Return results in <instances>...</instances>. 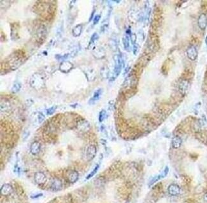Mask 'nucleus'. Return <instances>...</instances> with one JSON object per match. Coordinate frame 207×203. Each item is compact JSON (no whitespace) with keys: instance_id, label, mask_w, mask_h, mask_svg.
<instances>
[{"instance_id":"21","label":"nucleus","mask_w":207,"mask_h":203,"mask_svg":"<svg viewBox=\"0 0 207 203\" xmlns=\"http://www.w3.org/2000/svg\"><path fill=\"white\" fill-rule=\"evenodd\" d=\"M106 116V112L105 110H102L99 113V122H102L103 120L105 119Z\"/></svg>"},{"instance_id":"8","label":"nucleus","mask_w":207,"mask_h":203,"mask_svg":"<svg viewBox=\"0 0 207 203\" xmlns=\"http://www.w3.org/2000/svg\"><path fill=\"white\" fill-rule=\"evenodd\" d=\"M79 177V174L77 171L75 170H69L67 173V178L68 181L71 183H74L78 180Z\"/></svg>"},{"instance_id":"26","label":"nucleus","mask_w":207,"mask_h":203,"mask_svg":"<svg viewBox=\"0 0 207 203\" xmlns=\"http://www.w3.org/2000/svg\"><path fill=\"white\" fill-rule=\"evenodd\" d=\"M42 196H43L42 193H38V194H36V195H34V196H31V198H32V199H37V198H40V197Z\"/></svg>"},{"instance_id":"24","label":"nucleus","mask_w":207,"mask_h":203,"mask_svg":"<svg viewBox=\"0 0 207 203\" xmlns=\"http://www.w3.org/2000/svg\"><path fill=\"white\" fill-rule=\"evenodd\" d=\"M100 19H101V16H100L99 15H97V16H96L95 17H94V21H93L94 24L96 25V24H97V23L99 21Z\"/></svg>"},{"instance_id":"2","label":"nucleus","mask_w":207,"mask_h":203,"mask_svg":"<svg viewBox=\"0 0 207 203\" xmlns=\"http://www.w3.org/2000/svg\"><path fill=\"white\" fill-rule=\"evenodd\" d=\"M187 55L189 60L195 61L198 57V51L194 45H192L189 47L187 49Z\"/></svg>"},{"instance_id":"4","label":"nucleus","mask_w":207,"mask_h":203,"mask_svg":"<svg viewBox=\"0 0 207 203\" xmlns=\"http://www.w3.org/2000/svg\"><path fill=\"white\" fill-rule=\"evenodd\" d=\"M168 192L171 196H177L181 192V189L178 185L171 184L168 188Z\"/></svg>"},{"instance_id":"3","label":"nucleus","mask_w":207,"mask_h":203,"mask_svg":"<svg viewBox=\"0 0 207 203\" xmlns=\"http://www.w3.org/2000/svg\"><path fill=\"white\" fill-rule=\"evenodd\" d=\"M189 88V82L187 80L184 79L180 81L179 85V90L180 93L182 95H185L187 93Z\"/></svg>"},{"instance_id":"16","label":"nucleus","mask_w":207,"mask_h":203,"mask_svg":"<svg viewBox=\"0 0 207 203\" xmlns=\"http://www.w3.org/2000/svg\"><path fill=\"white\" fill-rule=\"evenodd\" d=\"M90 128V125L86 121H83L78 125V129L82 131H87Z\"/></svg>"},{"instance_id":"27","label":"nucleus","mask_w":207,"mask_h":203,"mask_svg":"<svg viewBox=\"0 0 207 203\" xmlns=\"http://www.w3.org/2000/svg\"><path fill=\"white\" fill-rule=\"evenodd\" d=\"M203 200L205 203H207V192L205 193V195L203 196Z\"/></svg>"},{"instance_id":"25","label":"nucleus","mask_w":207,"mask_h":203,"mask_svg":"<svg viewBox=\"0 0 207 203\" xmlns=\"http://www.w3.org/2000/svg\"><path fill=\"white\" fill-rule=\"evenodd\" d=\"M97 39H98V35H97V33H94L93 35V36L91 37V42H94V41L96 40Z\"/></svg>"},{"instance_id":"10","label":"nucleus","mask_w":207,"mask_h":203,"mask_svg":"<svg viewBox=\"0 0 207 203\" xmlns=\"http://www.w3.org/2000/svg\"><path fill=\"white\" fill-rule=\"evenodd\" d=\"M73 64L70 61H63L60 66V69L61 72L67 73L73 69Z\"/></svg>"},{"instance_id":"20","label":"nucleus","mask_w":207,"mask_h":203,"mask_svg":"<svg viewBox=\"0 0 207 203\" xmlns=\"http://www.w3.org/2000/svg\"><path fill=\"white\" fill-rule=\"evenodd\" d=\"M99 168V164H97L96 166L95 167H94V169L93 170V171L91 172L90 173V174L87 176L86 179H89L90 178L93 177V176H94V175H95V174H96V173H97V170H98Z\"/></svg>"},{"instance_id":"6","label":"nucleus","mask_w":207,"mask_h":203,"mask_svg":"<svg viewBox=\"0 0 207 203\" xmlns=\"http://www.w3.org/2000/svg\"><path fill=\"white\" fill-rule=\"evenodd\" d=\"M198 24L202 30H205L207 26V16L205 14H202L198 17Z\"/></svg>"},{"instance_id":"9","label":"nucleus","mask_w":207,"mask_h":203,"mask_svg":"<svg viewBox=\"0 0 207 203\" xmlns=\"http://www.w3.org/2000/svg\"><path fill=\"white\" fill-rule=\"evenodd\" d=\"M62 187H63V184L60 179L55 178L53 179L51 183V189L53 191L57 192V191L61 190Z\"/></svg>"},{"instance_id":"12","label":"nucleus","mask_w":207,"mask_h":203,"mask_svg":"<svg viewBox=\"0 0 207 203\" xmlns=\"http://www.w3.org/2000/svg\"><path fill=\"white\" fill-rule=\"evenodd\" d=\"M13 188L10 184L6 183L1 187V194L2 196H8L12 192Z\"/></svg>"},{"instance_id":"15","label":"nucleus","mask_w":207,"mask_h":203,"mask_svg":"<svg viewBox=\"0 0 207 203\" xmlns=\"http://www.w3.org/2000/svg\"><path fill=\"white\" fill-rule=\"evenodd\" d=\"M164 178V177L163 176V175H162V173H161V174H159V175H157V176H154V177L150 180L149 183V187L152 186V185H153L155 183H156L157 181H159V180H160V179H162V178Z\"/></svg>"},{"instance_id":"13","label":"nucleus","mask_w":207,"mask_h":203,"mask_svg":"<svg viewBox=\"0 0 207 203\" xmlns=\"http://www.w3.org/2000/svg\"><path fill=\"white\" fill-rule=\"evenodd\" d=\"M103 93V90L102 89H99L96 90L95 92L94 93L93 97L92 98L90 99L89 102V104H94V103H96V102H97L98 100L100 98V96H101Z\"/></svg>"},{"instance_id":"18","label":"nucleus","mask_w":207,"mask_h":203,"mask_svg":"<svg viewBox=\"0 0 207 203\" xmlns=\"http://www.w3.org/2000/svg\"><path fill=\"white\" fill-rule=\"evenodd\" d=\"M20 88H21V84L19 82H16L14 84L12 88V92L14 93H16L19 92Z\"/></svg>"},{"instance_id":"7","label":"nucleus","mask_w":207,"mask_h":203,"mask_svg":"<svg viewBox=\"0 0 207 203\" xmlns=\"http://www.w3.org/2000/svg\"><path fill=\"white\" fill-rule=\"evenodd\" d=\"M34 181L38 185H43L47 181V176L42 172H37L34 174Z\"/></svg>"},{"instance_id":"1","label":"nucleus","mask_w":207,"mask_h":203,"mask_svg":"<svg viewBox=\"0 0 207 203\" xmlns=\"http://www.w3.org/2000/svg\"><path fill=\"white\" fill-rule=\"evenodd\" d=\"M96 146L93 145H91L87 147L85 152V157L87 160H92L95 157L96 155Z\"/></svg>"},{"instance_id":"11","label":"nucleus","mask_w":207,"mask_h":203,"mask_svg":"<svg viewBox=\"0 0 207 203\" xmlns=\"http://www.w3.org/2000/svg\"><path fill=\"white\" fill-rule=\"evenodd\" d=\"M41 149V145L38 141L32 143L30 147V151L33 155H37L39 153Z\"/></svg>"},{"instance_id":"14","label":"nucleus","mask_w":207,"mask_h":203,"mask_svg":"<svg viewBox=\"0 0 207 203\" xmlns=\"http://www.w3.org/2000/svg\"><path fill=\"white\" fill-rule=\"evenodd\" d=\"M182 143V140L179 136H175L172 139V141H171L172 147L175 149L179 148L181 146Z\"/></svg>"},{"instance_id":"23","label":"nucleus","mask_w":207,"mask_h":203,"mask_svg":"<svg viewBox=\"0 0 207 203\" xmlns=\"http://www.w3.org/2000/svg\"><path fill=\"white\" fill-rule=\"evenodd\" d=\"M38 122L40 123H41L44 121V119H45V116H44L43 113H39L38 116Z\"/></svg>"},{"instance_id":"28","label":"nucleus","mask_w":207,"mask_h":203,"mask_svg":"<svg viewBox=\"0 0 207 203\" xmlns=\"http://www.w3.org/2000/svg\"><path fill=\"white\" fill-rule=\"evenodd\" d=\"M205 42H206V44L207 45V37H206V39H205Z\"/></svg>"},{"instance_id":"22","label":"nucleus","mask_w":207,"mask_h":203,"mask_svg":"<svg viewBox=\"0 0 207 203\" xmlns=\"http://www.w3.org/2000/svg\"><path fill=\"white\" fill-rule=\"evenodd\" d=\"M56 108H57L56 106H53L51 108L48 109H47V114H48V115H52V114L54 113V112L56 110Z\"/></svg>"},{"instance_id":"5","label":"nucleus","mask_w":207,"mask_h":203,"mask_svg":"<svg viewBox=\"0 0 207 203\" xmlns=\"http://www.w3.org/2000/svg\"><path fill=\"white\" fill-rule=\"evenodd\" d=\"M122 64H123L122 58L121 57V56L118 55L117 56L116 60H115V67L114 69L115 74L116 76L119 75V73H120V71L122 68Z\"/></svg>"},{"instance_id":"17","label":"nucleus","mask_w":207,"mask_h":203,"mask_svg":"<svg viewBox=\"0 0 207 203\" xmlns=\"http://www.w3.org/2000/svg\"><path fill=\"white\" fill-rule=\"evenodd\" d=\"M82 30V26L81 24H78L76 26L75 28L73 29V34L76 37H78L79 35H80L81 32Z\"/></svg>"},{"instance_id":"19","label":"nucleus","mask_w":207,"mask_h":203,"mask_svg":"<svg viewBox=\"0 0 207 203\" xmlns=\"http://www.w3.org/2000/svg\"><path fill=\"white\" fill-rule=\"evenodd\" d=\"M123 44L124 46V48L126 50L129 48V37L128 36V34L124 35L123 37Z\"/></svg>"}]
</instances>
